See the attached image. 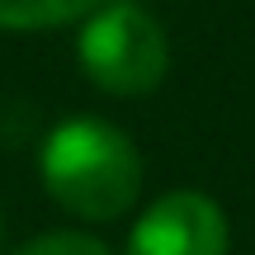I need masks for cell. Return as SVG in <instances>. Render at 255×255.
Listing matches in <instances>:
<instances>
[{
  "label": "cell",
  "instance_id": "cell-1",
  "mask_svg": "<svg viewBox=\"0 0 255 255\" xmlns=\"http://www.w3.org/2000/svg\"><path fill=\"white\" fill-rule=\"evenodd\" d=\"M38 170H43L47 199L81 222L123 218L146 180L137 142L119 123L95 119V114H76L57 123L43 142Z\"/></svg>",
  "mask_w": 255,
  "mask_h": 255
},
{
  "label": "cell",
  "instance_id": "cell-2",
  "mask_svg": "<svg viewBox=\"0 0 255 255\" xmlns=\"http://www.w3.org/2000/svg\"><path fill=\"white\" fill-rule=\"evenodd\" d=\"M76 57H81V71L95 90L137 100V95H151L165 81V71H170V38H165L161 19L146 5L104 0L95 14L81 19Z\"/></svg>",
  "mask_w": 255,
  "mask_h": 255
},
{
  "label": "cell",
  "instance_id": "cell-3",
  "mask_svg": "<svg viewBox=\"0 0 255 255\" xmlns=\"http://www.w3.org/2000/svg\"><path fill=\"white\" fill-rule=\"evenodd\" d=\"M227 213L199 189L161 194L128 232V255H227Z\"/></svg>",
  "mask_w": 255,
  "mask_h": 255
},
{
  "label": "cell",
  "instance_id": "cell-4",
  "mask_svg": "<svg viewBox=\"0 0 255 255\" xmlns=\"http://www.w3.org/2000/svg\"><path fill=\"white\" fill-rule=\"evenodd\" d=\"M104 0H0V33H47L62 24H81Z\"/></svg>",
  "mask_w": 255,
  "mask_h": 255
},
{
  "label": "cell",
  "instance_id": "cell-5",
  "mask_svg": "<svg viewBox=\"0 0 255 255\" xmlns=\"http://www.w3.org/2000/svg\"><path fill=\"white\" fill-rule=\"evenodd\" d=\"M14 255H114L100 237H85V232H43V237L24 241Z\"/></svg>",
  "mask_w": 255,
  "mask_h": 255
},
{
  "label": "cell",
  "instance_id": "cell-6",
  "mask_svg": "<svg viewBox=\"0 0 255 255\" xmlns=\"http://www.w3.org/2000/svg\"><path fill=\"white\" fill-rule=\"evenodd\" d=\"M0 251H5V222H0Z\"/></svg>",
  "mask_w": 255,
  "mask_h": 255
}]
</instances>
